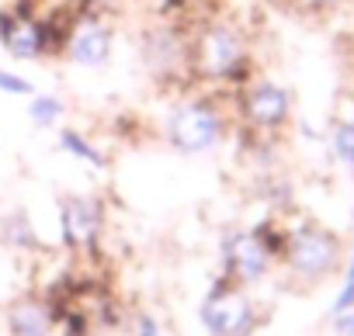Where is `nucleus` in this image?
<instances>
[{
    "label": "nucleus",
    "mask_w": 354,
    "mask_h": 336,
    "mask_svg": "<svg viewBox=\"0 0 354 336\" xmlns=\"http://www.w3.org/2000/svg\"><path fill=\"white\" fill-rule=\"evenodd\" d=\"M198 319H202L209 336H254L268 322L264 308L247 295V288L223 291V295H205V302L198 308Z\"/></svg>",
    "instance_id": "423d86ee"
},
{
    "label": "nucleus",
    "mask_w": 354,
    "mask_h": 336,
    "mask_svg": "<svg viewBox=\"0 0 354 336\" xmlns=\"http://www.w3.org/2000/svg\"><path fill=\"white\" fill-rule=\"evenodd\" d=\"M115 49V25L101 11H77L73 35L66 42V63L84 66V70H101L111 59Z\"/></svg>",
    "instance_id": "6e6552de"
},
{
    "label": "nucleus",
    "mask_w": 354,
    "mask_h": 336,
    "mask_svg": "<svg viewBox=\"0 0 354 336\" xmlns=\"http://www.w3.org/2000/svg\"><path fill=\"white\" fill-rule=\"evenodd\" d=\"M4 326L11 336H56V326H53L42 291H25V295L11 298L4 308Z\"/></svg>",
    "instance_id": "9d476101"
},
{
    "label": "nucleus",
    "mask_w": 354,
    "mask_h": 336,
    "mask_svg": "<svg viewBox=\"0 0 354 336\" xmlns=\"http://www.w3.org/2000/svg\"><path fill=\"white\" fill-rule=\"evenodd\" d=\"M333 156L347 170H354V115L333 121Z\"/></svg>",
    "instance_id": "2eb2a0df"
},
{
    "label": "nucleus",
    "mask_w": 354,
    "mask_h": 336,
    "mask_svg": "<svg viewBox=\"0 0 354 336\" xmlns=\"http://www.w3.org/2000/svg\"><path fill=\"white\" fill-rule=\"evenodd\" d=\"M250 236L264 246V253L278 264L281 253H285V243H288V226L278 219V215H264L257 226H250Z\"/></svg>",
    "instance_id": "ddd939ff"
},
{
    "label": "nucleus",
    "mask_w": 354,
    "mask_h": 336,
    "mask_svg": "<svg viewBox=\"0 0 354 336\" xmlns=\"http://www.w3.org/2000/svg\"><path fill=\"white\" fill-rule=\"evenodd\" d=\"M333 333H337V336H354V308L333 315Z\"/></svg>",
    "instance_id": "aec40b11"
},
{
    "label": "nucleus",
    "mask_w": 354,
    "mask_h": 336,
    "mask_svg": "<svg viewBox=\"0 0 354 336\" xmlns=\"http://www.w3.org/2000/svg\"><path fill=\"white\" fill-rule=\"evenodd\" d=\"M0 243L18 250V253L42 250V239H39V233H35V226H32V219H28L25 208H11L4 219H0Z\"/></svg>",
    "instance_id": "9b49d317"
},
{
    "label": "nucleus",
    "mask_w": 354,
    "mask_h": 336,
    "mask_svg": "<svg viewBox=\"0 0 354 336\" xmlns=\"http://www.w3.org/2000/svg\"><path fill=\"white\" fill-rule=\"evenodd\" d=\"M257 73L261 70L250 52V39L233 21L209 18L188 32V77L195 90H240Z\"/></svg>",
    "instance_id": "f257e3e1"
},
{
    "label": "nucleus",
    "mask_w": 354,
    "mask_h": 336,
    "mask_svg": "<svg viewBox=\"0 0 354 336\" xmlns=\"http://www.w3.org/2000/svg\"><path fill=\"white\" fill-rule=\"evenodd\" d=\"M32 4H42V0H32Z\"/></svg>",
    "instance_id": "5701e85b"
},
{
    "label": "nucleus",
    "mask_w": 354,
    "mask_h": 336,
    "mask_svg": "<svg viewBox=\"0 0 354 336\" xmlns=\"http://www.w3.org/2000/svg\"><path fill=\"white\" fill-rule=\"evenodd\" d=\"M230 108H233V121H236L233 128L240 135L261 139V142H271L281 132H288L292 115H295L292 90L264 73H257L247 87L230 90Z\"/></svg>",
    "instance_id": "20e7f679"
},
{
    "label": "nucleus",
    "mask_w": 354,
    "mask_h": 336,
    "mask_svg": "<svg viewBox=\"0 0 354 336\" xmlns=\"http://www.w3.org/2000/svg\"><path fill=\"white\" fill-rule=\"evenodd\" d=\"M347 250H351V239L344 233H337L333 226H326L313 215H302L299 222L288 226V243H285V253L274 264V270H281V277L292 291H299V288L313 291L344 270Z\"/></svg>",
    "instance_id": "f03ea898"
},
{
    "label": "nucleus",
    "mask_w": 354,
    "mask_h": 336,
    "mask_svg": "<svg viewBox=\"0 0 354 336\" xmlns=\"http://www.w3.org/2000/svg\"><path fill=\"white\" fill-rule=\"evenodd\" d=\"M299 4L313 14H326V11H337L340 4H347V0H299Z\"/></svg>",
    "instance_id": "412c9836"
},
{
    "label": "nucleus",
    "mask_w": 354,
    "mask_h": 336,
    "mask_svg": "<svg viewBox=\"0 0 354 336\" xmlns=\"http://www.w3.org/2000/svg\"><path fill=\"white\" fill-rule=\"evenodd\" d=\"M0 49L11 59H46V28L42 11L32 0H15L11 8H0Z\"/></svg>",
    "instance_id": "0eeeda50"
},
{
    "label": "nucleus",
    "mask_w": 354,
    "mask_h": 336,
    "mask_svg": "<svg viewBox=\"0 0 354 336\" xmlns=\"http://www.w3.org/2000/svg\"><path fill=\"white\" fill-rule=\"evenodd\" d=\"M354 308V236H351V250H347V264H344V284L333 298V315L337 312H351Z\"/></svg>",
    "instance_id": "dca6fc26"
},
{
    "label": "nucleus",
    "mask_w": 354,
    "mask_h": 336,
    "mask_svg": "<svg viewBox=\"0 0 354 336\" xmlns=\"http://www.w3.org/2000/svg\"><path fill=\"white\" fill-rule=\"evenodd\" d=\"M104 229H108L104 198L66 195L59 201V239L73 257H101Z\"/></svg>",
    "instance_id": "39448f33"
},
{
    "label": "nucleus",
    "mask_w": 354,
    "mask_h": 336,
    "mask_svg": "<svg viewBox=\"0 0 354 336\" xmlns=\"http://www.w3.org/2000/svg\"><path fill=\"white\" fill-rule=\"evenodd\" d=\"M0 94H11V97H32L35 94V83L21 73H11V70H0Z\"/></svg>",
    "instance_id": "f3484780"
},
{
    "label": "nucleus",
    "mask_w": 354,
    "mask_h": 336,
    "mask_svg": "<svg viewBox=\"0 0 354 336\" xmlns=\"http://www.w3.org/2000/svg\"><path fill=\"white\" fill-rule=\"evenodd\" d=\"M91 336H104V333H91Z\"/></svg>",
    "instance_id": "4be33fe9"
},
{
    "label": "nucleus",
    "mask_w": 354,
    "mask_h": 336,
    "mask_svg": "<svg viewBox=\"0 0 354 336\" xmlns=\"http://www.w3.org/2000/svg\"><path fill=\"white\" fill-rule=\"evenodd\" d=\"M63 4H73L77 11H101V14H115L122 4H125V0H63Z\"/></svg>",
    "instance_id": "a211bd4d"
},
{
    "label": "nucleus",
    "mask_w": 354,
    "mask_h": 336,
    "mask_svg": "<svg viewBox=\"0 0 354 336\" xmlns=\"http://www.w3.org/2000/svg\"><path fill=\"white\" fill-rule=\"evenodd\" d=\"M233 108H230V90H188L174 101V108L163 118V139L170 149L185 156H202L223 146L233 132Z\"/></svg>",
    "instance_id": "7ed1b4c3"
},
{
    "label": "nucleus",
    "mask_w": 354,
    "mask_h": 336,
    "mask_svg": "<svg viewBox=\"0 0 354 336\" xmlns=\"http://www.w3.org/2000/svg\"><path fill=\"white\" fill-rule=\"evenodd\" d=\"M274 270V260L264 253V246L250 236V229H236L223 239V260L219 274L233 281L236 288H254Z\"/></svg>",
    "instance_id": "1a4fd4ad"
},
{
    "label": "nucleus",
    "mask_w": 354,
    "mask_h": 336,
    "mask_svg": "<svg viewBox=\"0 0 354 336\" xmlns=\"http://www.w3.org/2000/svg\"><path fill=\"white\" fill-rule=\"evenodd\" d=\"M59 146H63L70 156H77V159H84L87 166H94V170H108V156H104V149L94 146L80 128H73V125L59 128Z\"/></svg>",
    "instance_id": "f8f14e48"
},
{
    "label": "nucleus",
    "mask_w": 354,
    "mask_h": 336,
    "mask_svg": "<svg viewBox=\"0 0 354 336\" xmlns=\"http://www.w3.org/2000/svg\"><path fill=\"white\" fill-rule=\"evenodd\" d=\"M132 336H160V322L142 312V315H136V333Z\"/></svg>",
    "instance_id": "6ab92c4d"
},
{
    "label": "nucleus",
    "mask_w": 354,
    "mask_h": 336,
    "mask_svg": "<svg viewBox=\"0 0 354 336\" xmlns=\"http://www.w3.org/2000/svg\"><path fill=\"white\" fill-rule=\"evenodd\" d=\"M63 115H66V101L59 94H32L28 118L35 121V128H53L63 121Z\"/></svg>",
    "instance_id": "4468645a"
}]
</instances>
